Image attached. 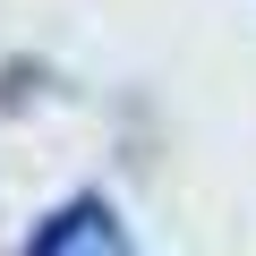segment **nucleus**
Masks as SVG:
<instances>
[{"label":"nucleus","instance_id":"1","mask_svg":"<svg viewBox=\"0 0 256 256\" xmlns=\"http://www.w3.org/2000/svg\"><path fill=\"white\" fill-rule=\"evenodd\" d=\"M26 256H128V230H120V214L102 196H77L26 239Z\"/></svg>","mask_w":256,"mask_h":256}]
</instances>
